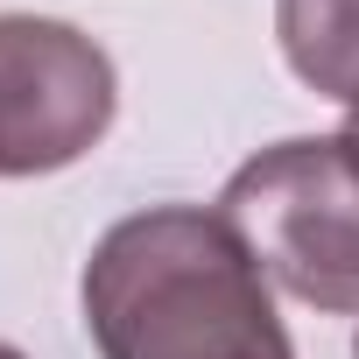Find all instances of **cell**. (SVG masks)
<instances>
[{"label": "cell", "instance_id": "6da1fadb", "mask_svg": "<svg viewBox=\"0 0 359 359\" xmlns=\"http://www.w3.org/2000/svg\"><path fill=\"white\" fill-rule=\"evenodd\" d=\"M85 331L99 359H289L261 261L198 205L134 212L92 247Z\"/></svg>", "mask_w": 359, "mask_h": 359}, {"label": "cell", "instance_id": "7a4b0ae2", "mask_svg": "<svg viewBox=\"0 0 359 359\" xmlns=\"http://www.w3.org/2000/svg\"><path fill=\"white\" fill-rule=\"evenodd\" d=\"M219 219L310 310H359V169L338 141H275L219 191Z\"/></svg>", "mask_w": 359, "mask_h": 359}, {"label": "cell", "instance_id": "3957f363", "mask_svg": "<svg viewBox=\"0 0 359 359\" xmlns=\"http://www.w3.org/2000/svg\"><path fill=\"white\" fill-rule=\"evenodd\" d=\"M113 127V64L92 36L0 15V176H50Z\"/></svg>", "mask_w": 359, "mask_h": 359}, {"label": "cell", "instance_id": "277c9868", "mask_svg": "<svg viewBox=\"0 0 359 359\" xmlns=\"http://www.w3.org/2000/svg\"><path fill=\"white\" fill-rule=\"evenodd\" d=\"M282 57L310 92H359V0H275Z\"/></svg>", "mask_w": 359, "mask_h": 359}, {"label": "cell", "instance_id": "5b68a950", "mask_svg": "<svg viewBox=\"0 0 359 359\" xmlns=\"http://www.w3.org/2000/svg\"><path fill=\"white\" fill-rule=\"evenodd\" d=\"M338 148L352 155V169H359V92L345 99V127H338Z\"/></svg>", "mask_w": 359, "mask_h": 359}, {"label": "cell", "instance_id": "8992f818", "mask_svg": "<svg viewBox=\"0 0 359 359\" xmlns=\"http://www.w3.org/2000/svg\"><path fill=\"white\" fill-rule=\"evenodd\" d=\"M0 359H22V352H15V345H0Z\"/></svg>", "mask_w": 359, "mask_h": 359}, {"label": "cell", "instance_id": "52a82bcc", "mask_svg": "<svg viewBox=\"0 0 359 359\" xmlns=\"http://www.w3.org/2000/svg\"><path fill=\"white\" fill-rule=\"evenodd\" d=\"M352 359H359V345H352Z\"/></svg>", "mask_w": 359, "mask_h": 359}]
</instances>
